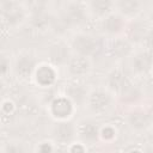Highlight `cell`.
I'll return each mask as SVG.
<instances>
[{"mask_svg": "<svg viewBox=\"0 0 153 153\" xmlns=\"http://www.w3.org/2000/svg\"><path fill=\"white\" fill-rule=\"evenodd\" d=\"M127 121L129 126L135 130H145L151 126V115L143 110H134L130 111L127 116Z\"/></svg>", "mask_w": 153, "mask_h": 153, "instance_id": "9c48e42d", "label": "cell"}, {"mask_svg": "<svg viewBox=\"0 0 153 153\" xmlns=\"http://www.w3.org/2000/svg\"><path fill=\"white\" fill-rule=\"evenodd\" d=\"M10 68V61L6 56L0 55V76H4Z\"/></svg>", "mask_w": 153, "mask_h": 153, "instance_id": "44dd1931", "label": "cell"}, {"mask_svg": "<svg viewBox=\"0 0 153 153\" xmlns=\"http://www.w3.org/2000/svg\"><path fill=\"white\" fill-rule=\"evenodd\" d=\"M130 85H131V82L129 81L128 76L121 69H114L106 76L108 88L117 94H122Z\"/></svg>", "mask_w": 153, "mask_h": 153, "instance_id": "277c9868", "label": "cell"}, {"mask_svg": "<svg viewBox=\"0 0 153 153\" xmlns=\"http://www.w3.org/2000/svg\"><path fill=\"white\" fill-rule=\"evenodd\" d=\"M114 7H115L114 0H90L88 2V8L91 13L99 18H104L108 14L112 13Z\"/></svg>", "mask_w": 153, "mask_h": 153, "instance_id": "7c38bea8", "label": "cell"}, {"mask_svg": "<svg viewBox=\"0 0 153 153\" xmlns=\"http://www.w3.org/2000/svg\"><path fill=\"white\" fill-rule=\"evenodd\" d=\"M66 97H68L73 102V104H81L86 102L87 92L84 86L79 84H69L66 87Z\"/></svg>", "mask_w": 153, "mask_h": 153, "instance_id": "e0dca14e", "label": "cell"}, {"mask_svg": "<svg viewBox=\"0 0 153 153\" xmlns=\"http://www.w3.org/2000/svg\"><path fill=\"white\" fill-rule=\"evenodd\" d=\"M36 60L31 55H20L18 56L16 65H14V72L20 78H29L35 73L36 69Z\"/></svg>", "mask_w": 153, "mask_h": 153, "instance_id": "ba28073f", "label": "cell"}, {"mask_svg": "<svg viewBox=\"0 0 153 153\" xmlns=\"http://www.w3.org/2000/svg\"><path fill=\"white\" fill-rule=\"evenodd\" d=\"M99 136L102 139H104L105 141H111L116 136V130H115L114 127L106 126L103 129H99Z\"/></svg>", "mask_w": 153, "mask_h": 153, "instance_id": "ffe728a7", "label": "cell"}, {"mask_svg": "<svg viewBox=\"0 0 153 153\" xmlns=\"http://www.w3.org/2000/svg\"><path fill=\"white\" fill-rule=\"evenodd\" d=\"M109 54L114 59H122L124 56H128L131 51V45L127 39L123 38H114L109 47Z\"/></svg>", "mask_w": 153, "mask_h": 153, "instance_id": "8fae6325", "label": "cell"}, {"mask_svg": "<svg viewBox=\"0 0 153 153\" xmlns=\"http://www.w3.org/2000/svg\"><path fill=\"white\" fill-rule=\"evenodd\" d=\"M91 69V62L88 57L75 55L73 57H69L67 61V71L68 73L74 78H82L86 74H88Z\"/></svg>", "mask_w": 153, "mask_h": 153, "instance_id": "5b68a950", "label": "cell"}, {"mask_svg": "<svg viewBox=\"0 0 153 153\" xmlns=\"http://www.w3.org/2000/svg\"><path fill=\"white\" fill-rule=\"evenodd\" d=\"M73 111H74V104L66 96L57 97L50 103V114L60 121L69 118Z\"/></svg>", "mask_w": 153, "mask_h": 153, "instance_id": "3957f363", "label": "cell"}, {"mask_svg": "<svg viewBox=\"0 0 153 153\" xmlns=\"http://www.w3.org/2000/svg\"><path fill=\"white\" fill-rule=\"evenodd\" d=\"M71 47L78 55L90 57L98 53V50L100 49V43L97 37L90 33L81 32L73 36L71 41Z\"/></svg>", "mask_w": 153, "mask_h": 153, "instance_id": "6da1fadb", "label": "cell"}, {"mask_svg": "<svg viewBox=\"0 0 153 153\" xmlns=\"http://www.w3.org/2000/svg\"><path fill=\"white\" fill-rule=\"evenodd\" d=\"M27 6L33 16L43 14L45 8V0H27Z\"/></svg>", "mask_w": 153, "mask_h": 153, "instance_id": "d6986e66", "label": "cell"}, {"mask_svg": "<svg viewBox=\"0 0 153 153\" xmlns=\"http://www.w3.org/2000/svg\"><path fill=\"white\" fill-rule=\"evenodd\" d=\"M68 49L62 44H56L50 49V60L55 63H62L68 61Z\"/></svg>", "mask_w": 153, "mask_h": 153, "instance_id": "ac0fdd59", "label": "cell"}, {"mask_svg": "<svg viewBox=\"0 0 153 153\" xmlns=\"http://www.w3.org/2000/svg\"><path fill=\"white\" fill-rule=\"evenodd\" d=\"M86 102L92 112L103 114L109 109L111 104V96L103 90H96L87 94Z\"/></svg>", "mask_w": 153, "mask_h": 153, "instance_id": "7a4b0ae2", "label": "cell"}, {"mask_svg": "<svg viewBox=\"0 0 153 153\" xmlns=\"http://www.w3.org/2000/svg\"><path fill=\"white\" fill-rule=\"evenodd\" d=\"M124 29V17L121 14H114L110 13L102 20V30L104 33L115 36L118 35Z\"/></svg>", "mask_w": 153, "mask_h": 153, "instance_id": "52a82bcc", "label": "cell"}, {"mask_svg": "<svg viewBox=\"0 0 153 153\" xmlns=\"http://www.w3.org/2000/svg\"><path fill=\"white\" fill-rule=\"evenodd\" d=\"M152 66V57L149 51H140L136 53L131 57V67L136 73H147Z\"/></svg>", "mask_w": 153, "mask_h": 153, "instance_id": "4fadbf2b", "label": "cell"}, {"mask_svg": "<svg viewBox=\"0 0 153 153\" xmlns=\"http://www.w3.org/2000/svg\"><path fill=\"white\" fill-rule=\"evenodd\" d=\"M35 79L36 82L42 87H48L54 84L56 79V72L49 65H39L35 69Z\"/></svg>", "mask_w": 153, "mask_h": 153, "instance_id": "30bf717a", "label": "cell"}, {"mask_svg": "<svg viewBox=\"0 0 153 153\" xmlns=\"http://www.w3.org/2000/svg\"><path fill=\"white\" fill-rule=\"evenodd\" d=\"M2 93V86H1V84H0V94Z\"/></svg>", "mask_w": 153, "mask_h": 153, "instance_id": "7402d4cb", "label": "cell"}, {"mask_svg": "<svg viewBox=\"0 0 153 153\" xmlns=\"http://www.w3.org/2000/svg\"><path fill=\"white\" fill-rule=\"evenodd\" d=\"M65 18L68 23L80 24L85 20V8L76 2L69 4L65 10Z\"/></svg>", "mask_w": 153, "mask_h": 153, "instance_id": "9a60e30c", "label": "cell"}, {"mask_svg": "<svg viewBox=\"0 0 153 153\" xmlns=\"http://www.w3.org/2000/svg\"><path fill=\"white\" fill-rule=\"evenodd\" d=\"M75 133H76L75 127L66 120H62L59 123H56L53 129V136L55 141L60 143H69L74 137Z\"/></svg>", "mask_w": 153, "mask_h": 153, "instance_id": "8992f818", "label": "cell"}, {"mask_svg": "<svg viewBox=\"0 0 153 153\" xmlns=\"http://www.w3.org/2000/svg\"><path fill=\"white\" fill-rule=\"evenodd\" d=\"M141 0H117L116 7L122 17H134L141 11Z\"/></svg>", "mask_w": 153, "mask_h": 153, "instance_id": "5bb4252c", "label": "cell"}, {"mask_svg": "<svg viewBox=\"0 0 153 153\" xmlns=\"http://www.w3.org/2000/svg\"><path fill=\"white\" fill-rule=\"evenodd\" d=\"M79 136L84 141H96L99 137V128L98 126L92 121H86L80 123L78 128Z\"/></svg>", "mask_w": 153, "mask_h": 153, "instance_id": "2e32d148", "label": "cell"}]
</instances>
